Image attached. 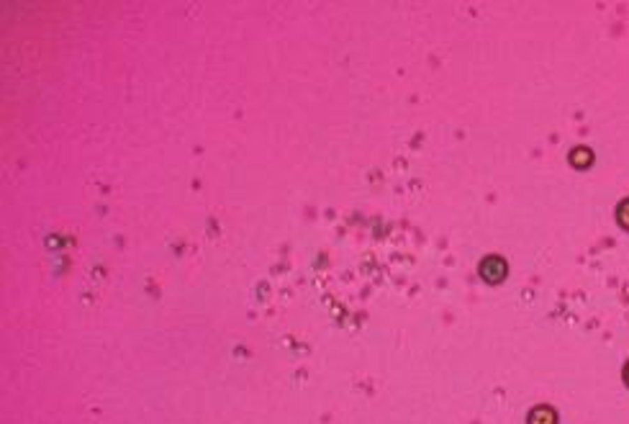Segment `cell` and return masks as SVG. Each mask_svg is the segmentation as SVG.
Segmentation results:
<instances>
[{
  "label": "cell",
  "instance_id": "cell-3",
  "mask_svg": "<svg viewBox=\"0 0 629 424\" xmlns=\"http://www.w3.org/2000/svg\"><path fill=\"white\" fill-rule=\"evenodd\" d=\"M570 162H573L575 168H583V165H589V162H591V152H589V149H583V147H581V149H575V152H573Z\"/></svg>",
  "mask_w": 629,
  "mask_h": 424
},
{
  "label": "cell",
  "instance_id": "cell-5",
  "mask_svg": "<svg viewBox=\"0 0 629 424\" xmlns=\"http://www.w3.org/2000/svg\"><path fill=\"white\" fill-rule=\"evenodd\" d=\"M624 376H627V383H629V365H627V373H624Z\"/></svg>",
  "mask_w": 629,
  "mask_h": 424
},
{
  "label": "cell",
  "instance_id": "cell-1",
  "mask_svg": "<svg viewBox=\"0 0 629 424\" xmlns=\"http://www.w3.org/2000/svg\"><path fill=\"white\" fill-rule=\"evenodd\" d=\"M480 275L486 280H491V283H498L506 275V263H503L501 257H486L480 263Z\"/></svg>",
  "mask_w": 629,
  "mask_h": 424
},
{
  "label": "cell",
  "instance_id": "cell-2",
  "mask_svg": "<svg viewBox=\"0 0 629 424\" xmlns=\"http://www.w3.org/2000/svg\"><path fill=\"white\" fill-rule=\"evenodd\" d=\"M558 422V416H555V411L549 407H537L529 414V424H555Z\"/></svg>",
  "mask_w": 629,
  "mask_h": 424
},
{
  "label": "cell",
  "instance_id": "cell-4",
  "mask_svg": "<svg viewBox=\"0 0 629 424\" xmlns=\"http://www.w3.org/2000/svg\"><path fill=\"white\" fill-rule=\"evenodd\" d=\"M616 219H619V224L624 226V229H629V200H624L619 206V211H616Z\"/></svg>",
  "mask_w": 629,
  "mask_h": 424
}]
</instances>
